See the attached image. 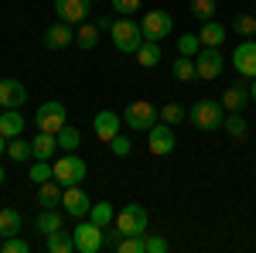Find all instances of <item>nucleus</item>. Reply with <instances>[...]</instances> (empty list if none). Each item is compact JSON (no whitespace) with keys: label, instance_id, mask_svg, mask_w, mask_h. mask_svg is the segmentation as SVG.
<instances>
[{"label":"nucleus","instance_id":"nucleus-49","mask_svg":"<svg viewBox=\"0 0 256 253\" xmlns=\"http://www.w3.org/2000/svg\"><path fill=\"white\" fill-rule=\"evenodd\" d=\"M253 14H256V7H253Z\"/></svg>","mask_w":256,"mask_h":253},{"label":"nucleus","instance_id":"nucleus-3","mask_svg":"<svg viewBox=\"0 0 256 253\" xmlns=\"http://www.w3.org/2000/svg\"><path fill=\"white\" fill-rule=\"evenodd\" d=\"M158 120H160V110L150 99H134V103L123 110V123H126L130 130H144V134H147Z\"/></svg>","mask_w":256,"mask_h":253},{"label":"nucleus","instance_id":"nucleus-23","mask_svg":"<svg viewBox=\"0 0 256 253\" xmlns=\"http://www.w3.org/2000/svg\"><path fill=\"white\" fill-rule=\"evenodd\" d=\"M160 59H164V52H160V41H147V38H144V45L137 48V62L144 65V69H154Z\"/></svg>","mask_w":256,"mask_h":253},{"label":"nucleus","instance_id":"nucleus-38","mask_svg":"<svg viewBox=\"0 0 256 253\" xmlns=\"http://www.w3.org/2000/svg\"><path fill=\"white\" fill-rule=\"evenodd\" d=\"M120 239H123V233H120L116 222H113V226H102V250H116Z\"/></svg>","mask_w":256,"mask_h":253},{"label":"nucleus","instance_id":"nucleus-46","mask_svg":"<svg viewBox=\"0 0 256 253\" xmlns=\"http://www.w3.org/2000/svg\"><path fill=\"white\" fill-rule=\"evenodd\" d=\"M4 178H7V171H4V168H0V185H4Z\"/></svg>","mask_w":256,"mask_h":253},{"label":"nucleus","instance_id":"nucleus-9","mask_svg":"<svg viewBox=\"0 0 256 253\" xmlns=\"http://www.w3.org/2000/svg\"><path fill=\"white\" fill-rule=\"evenodd\" d=\"M147 147H150V154H158V157L171 154V151L178 147L174 127H171V123H164V120H158V123L147 130Z\"/></svg>","mask_w":256,"mask_h":253},{"label":"nucleus","instance_id":"nucleus-13","mask_svg":"<svg viewBox=\"0 0 256 253\" xmlns=\"http://www.w3.org/2000/svg\"><path fill=\"white\" fill-rule=\"evenodd\" d=\"M28 103V89L18 79H0V106L4 110H20Z\"/></svg>","mask_w":256,"mask_h":253},{"label":"nucleus","instance_id":"nucleus-7","mask_svg":"<svg viewBox=\"0 0 256 253\" xmlns=\"http://www.w3.org/2000/svg\"><path fill=\"white\" fill-rule=\"evenodd\" d=\"M72 239H76V253H99L102 250V226L99 222H86L82 219L79 226L72 229Z\"/></svg>","mask_w":256,"mask_h":253},{"label":"nucleus","instance_id":"nucleus-26","mask_svg":"<svg viewBox=\"0 0 256 253\" xmlns=\"http://www.w3.org/2000/svg\"><path fill=\"white\" fill-rule=\"evenodd\" d=\"M20 233V212L18 209H0V236H18Z\"/></svg>","mask_w":256,"mask_h":253},{"label":"nucleus","instance_id":"nucleus-8","mask_svg":"<svg viewBox=\"0 0 256 253\" xmlns=\"http://www.w3.org/2000/svg\"><path fill=\"white\" fill-rule=\"evenodd\" d=\"M140 28H144V38H147V41L171 38V31H174V18H171L168 11H147L144 21H140Z\"/></svg>","mask_w":256,"mask_h":253},{"label":"nucleus","instance_id":"nucleus-19","mask_svg":"<svg viewBox=\"0 0 256 253\" xmlns=\"http://www.w3.org/2000/svg\"><path fill=\"white\" fill-rule=\"evenodd\" d=\"M55 151H58V137L38 130V134H34V140H31V154H34V161H52V157H55Z\"/></svg>","mask_w":256,"mask_h":253},{"label":"nucleus","instance_id":"nucleus-18","mask_svg":"<svg viewBox=\"0 0 256 253\" xmlns=\"http://www.w3.org/2000/svg\"><path fill=\"white\" fill-rule=\"evenodd\" d=\"M62 198H65V185L62 181H41L38 185V202H41V209H58L62 205Z\"/></svg>","mask_w":256,"mask_h":253},{"label":"nucleus","instance_id":"nucleus-33","mask_svg":"<svg viewBox=\"0 0 256 253\" xmlns=\"http://www.w3.org/2000/svg\"><path fill=\"white\" fill-rule=\"evenodd\" d=\"M28 178H31L34 185L52 181V178H55V164H48V161H34V164H31V171H28Z\"/></svg>","mask_w":256,"mask_h":253},{"label":"nucleus","instance_id":"nucleus-35","mask_svg":"<svg viewBox=\"0 0 256 253\" xmlns=\"http://www.w3.org/2000/svg\"><path fill=\"white\" fill-rule=\"evenodd\" d=\"M198 52H202V38L198 35H181L178 38V55H192L195 59Z\"/></svg>","mask_w":256,"mask_h":253},{"label":"nucleus","instance_id":"nucleus-47","mask_svg":"<svg viewBox=\"0 0 256 253\" xmlns=\"http://www.w3.org/2000/svg\"><path fill=\"white\" fill-rule=\"evenodd\" d=\"M0 246H4V236H0Z\"/></svg>","mask_w":256,"mask_h":253},{"label":"nucleus","instance_id":"nucleus-30","mask_svg":"<svg viewBox=\"0 0 256 253\" xmlns=\"http://www.w3.org/2000/svg\"><path fill=\"white\" fill-rule=\"evenodd\" d=\"M7 154H10V161H28L31 154V140H20V137H10L7 140Z\"/></svg>","mask_w":256,"mask_h":253},{"label":"nucleus","instance_id":"nucleus-41","mask_svg":"<svg viewBox=\"0 0 256 253\" xmlns=\"http://www.w3.org/2000/svg\"><path fill=\"white\" fill-rule=\"evenodd\" d=\"M110 4H113V11H116V14H123V18H130L134 11H140V7H144V0H110Z\"/></svg>","mask_w":256,"mask_h":253},{"label":"nucleus","instance_id":"nucleus-40","mask_svg":"<svg viewBox=\"0 0 256 253\" xmlns=\"http://www.w3.org/2000/svg\"><path fill=\"white\" fill-rule=\"evenodd\" d=\"M28 250H31V243L20 239V236H7L4 246H0V253H28Z\"/></svg>","mask_w":256,"mask_h":253},{"label":"nucleus","instance_id":"nucleus-16","mask_svg":"<svg viewBox=\"0 0 256 253\" xmlns=\"http://www.w3.org/2000/svg\"><path fill=\"white\" fill-rule=\"evenodd\" d=\"M120 123H123V120H120L113 110H99L96 117H92V134H96L99 140H106V144H110V140L120 134Z\"/></svg>","mask_w":256,"mask_h":253},{"label":"nucleus","instance_id":"nucleus-2","mask_svg":"<svg viewBox=\"0 0 256 253\" xmlns=\"http://www.w3.org/2000/svg\"><path fill=\"white\" fill-rule=\"evenodd\" d=\"M110 35H113L116 52H126V55H137V48L144 45V28L134 18H123V14H120V21H113Z\"/></svg>","mask_w":256,"mask_h":253},{"label":"nucleus","instance_id":"nucleus-42","mask_svg":"<svg viewBox=\"0 0 256 253\" xmlns=\"http://www.w3.org/2000/svg\"><path fill=\"white\" fill-rule=\"evenodd\" d=\"M144 243H147V253H168V239L164 236H144Z\"/></svg>","mask_w":256,"mask_h":253},{"label":"nucleus","instance_id":"nucleus-36","mask_svg":"<svg viewBox=\"0 0 256 253\" xmlns=\"http://www.w3.org/2000/svg\"><path fill=\"white\" fill-rule=\"evenodd\" d=\"M116 253H147V243H144V236H123Z\"/></svg>","mask_w":256,"mask_h":253},{"label":"nucleus","instance_id":"nucleus-12","mask_svg":"<svg viewBox=\"0 0 256 253\" xmlns=\"http://www.w3.org/2000/svg\"><path fill=\"white\" fill-rule=\"evenodd\" d=\"M232 65H236L239 76L256 79V38H250V41H242V45H236V52H232Z\"/></svg>","mask_w":256,"mask_h":253},{"label":"nucleus","instance_id":"nucleus-11","mask_svg":"<svg viewBox=\"0 0 256 253\" xmlns=\"http://www.w3.org/2000/svg\"><path fill=\"white\" fill-rule=\"evenodd\" d=\"M62 205H65V215H72V219H86L89 209H92V198L82 192V185H72V188H65Z\"/></svg>","mask_w":256,"mask_h":253},{"label":"nucleus","instance_id":"nucleus-10","mask_svg":"<svg viewBox=\"0 0 256 253\" xmlns=\"http://www.w3.org/2000/svg\"><path fill=\"white\" fill-rule=\"evenodd\" d=\"M195 69H198V79H218L222 69H226V55H222L218 48L202 45V52L195 55Z\"/></svg>","mask_w":256,"mask_h":253},{"label":"nucleus","instance_id":"nucleus-31","mask_svg":"<svg viewBox=\"0 0 256 253\" xmlns=\"http://www.w3.org/2000/svg\"><path fill=\"white\" fill-rule=\"evenodd\" d=\"M89 215H92V222H99V226H113V219H116V212H113L110 202H92Z\"/></svg>","mask_w":256,"mask_h":253},{"label":"nucleus","instance_id":"nucleus-25","mask_svg":"<svg viewBox=\"0 0 256 253\" xmlns=\"http://www.w3.org/2000/svg\"><path fill=\"white\" fill-rule=\"evenodd\" d=\"M55 137H58V151H62V154H72V151L82 144V134L76 130V127H68V123H65Z\"/></svg>","mask_w":256,"mask_h":253},{"label":"nucleus","instance_id":"nucleus-39","mask_svg":"<svg viewBox=\"0 0 256 253\" xmlns=\"http://www.w3.org/2000/svg\"><path fill=\"white\" fill-rule=\"evenodd\" d=\"M110 151H113L116 157H130V151H134V144H130V137L116 134L113 140H110Z\"/></svg>","mask_w":256,"mask_h":253},{"label":"nucleus","instance_id":"nucleus-14","mask_svg":"<svg viewBox=\"0 0 256 253\" xmlns=\"http://www.w3.org/2000/svg\"><path fill=\"white\" fill-rule=\"evenodd\" d=\"M89 7H92V0H55V14L65 24H82Z\"/></svg>","mask_w":256,"mask_h":253},{"label":"nucleus","instance_id":"nucleus-24","mask_svg":"<svg viewBox=\"0 0 256 253\" xmlns=\"http://www.w3.org/2000/svg\"><path fill=\"white\" fill-rule=\"evenodd\" d=\"M65 222H62V212L58 209H44V212L34 219V229H38L41 236H48V233H55V229H62Z\"/></svg>","mask_w":256,"mask_h":253},{"label":"nucleus","instance_id":"nucleus-5","mask_svg":"<svg viewBox=\"0 0 256 253\" xmlns=\"http://www.w3.org/2000/svg\"><path fill=\"white\" fill-rule=\"evenodd\" d=\"M113 222L120 226V233H123V236H147V209L137 205V202L123 205Z\"/></svg>","mask_w":256,"mask_h":253},{"label":"nucleus","instance_id":"nucleus-1","mask_svg":"<svg viewBox=\"0 0 256 253\" xmlns=\"http://www.w3.org/2000/svg\"><path fill=\"white\" fill-rule=\"evenodd\" d=\"M188 120L195 123L198 130L212 134V130H218L226 123V106H222V99H198L195 106L188 110Z\"/></svg>","mask_w":256,"mask_h":253},{"label":"nucleus","instance_id":"nucleus-28","mask_svg":"<svg viewBox=\"0 0 256 253\" xmlns=\"http://www.w3.org/2000/svg\"><path fill=\"white\" fill-rule=\"evenodd\" d=\"M174 79H181V82L198 79V69H195V59L192 55H178L174 59Z\"/></svg>","mask_w":256,"mask_h":253},{"label":"nucleus","instance_id":"nucleus-44","mask_svg":"<svg viewBox=\"0 0 256 253\" xmlns=\"http://www.w3.org/2000/svg\"><path fill=\"white\" fill-rule=\"evenodd\" d=\"M250 103H256V79H250Z\"/></svg>","mask_w":256,"mask_h":253},{"label":"nucleus","instance_id":"nucleus-45","mask_svg":"<svg viewBox=\"0 0 256 253\" xmlns=\"http://www.w3.org/2000/svg\"><path fill=\"white\" fill-rule=\"evenodd\" d=\"M0 154H7V137L0 134Z\"/></svg>","mask_w":256,"mask_h":253},{"label":"nucleus","instance_id":"nucleus-37","mask_svg":"<svg viewBox=\"0 0 256 253\" xmlns=\"http://www.w3.org/2000/svg\"><path fill=\"white\" fill-rule=\"evenodd\" d=\"M192 14H195L198 21H212V14H216V0H192Z\"/></svg>","mask_w":256,"mask_h":253},{"label":"nucleus","instance_id":"nucleus-43","mask_svg":"<svg viewBox=\"0 0 256 253\" xmlns=\"http://www.w3.org/2000/svg\"><path fill=\"white\" fill-rule=\"evenodd\" d=\"M113 21H116V18H113V14H102V18H99V24H96V28H99V31H110V28H113Z\"/></svg>","mask_w":256,"mask_h":253},{"label":"nucleus","instance_id":"nucleus-17","mask_svg":"<svg viewBox=\"0 0 256 253\" xmlns=\"http://www.w3.org/2000/svg\"><path fill=\"white\" fill-rule=\"evenodd\" d=\"M250 103V82H246V76L239 79V82H232L226 93H222V106H226V113H236V110H242Z\"/></svg>","mask_w":256,"mask_h":253},{"label":"nucleus","instance_id":"nucleus-20","mask_svg":"<svg viewBox=\"0 0 256 253\" xmlns=\"http://www.w3.org/2000/svg\"><path fill=\"white\" fill-rule=\"evenodd\" d=\"M226 35H229V31H226V24H218V21H202V35H198V38H202V45L218 48V45L226 41Z\"/></svg>","mask_w":256,"mask_h":253},{"label":"nucleus","instance_id":"nucleus-21","mask_svg":"<svg viewBox=\"0 0 256 253\" xmlns=\"http://www.w3.org/2000/svg\"><path fill=\"white\" fill-rule=\"evenodd\" d=\"M20 130H24L20 110H4V113H0V134L10 140V137H20Z\"/></svg>","mask_w":256,"mask_h":253},{"label":"nucleus","instance_id":"nucleus-32","mask_svg":"<svg viewBox=\"0 0 256 253\" xmlns=\"http://www.w3.org/2000/svg\"><path fill=\"white\" fill-rule=\"evenodd\" d=\"M76 45L86 48V52H89V48H96V45H99V28H96V24H82L79 35H76Z\"/></svg>","mask_w":256,"mask_h":253},{"label":"nucleus","instance_id":"nucleus-48","mask_svg":"<svg viewBox=\"0 0 256 253\" xmlns=\"http://www.w3.org/2000/svg\"><path fill=\"white\" fill-rule=\"evenodd\" d=\"M92 4H99V0H92Z\"/></svg>","mask_w":256,"mask_h":253},{"label":"nucleus","instance_id":"nucleus-34","mask_svg":"<svg viewBox=\"0 0 256 253\" xmlns=\"http://www.w3.org/2000/svg\"><path fill=\"white\" fill-rule=\"evenodd\" d=\"M160 120H164V123H171V127H178L181 120H188V110H184L181 103H168V106L160 110Z\"/></svg>","mask_w":256,"mask_h":253},{"label":"nucleus","instance_id":"nucleus-15","mask_svg":"<svg viewBox=\"0 0 256 253\" xmlns=\"http://www.w3.org/2000/svg\"><path fill=\"white\" fill-rule=\"evenodd\" d=\"M68 45H76V31H72V24H52L48 31H44V48H52V52H62V48H68Z\"/></svg>","mask_w":256,"mask_h":253},{"label":"nucleus","instance_id":"nucleus-29","mask_svg":"<svg viewBox=\"0 0 256 253\" xmlns=\"http://www.w3.org/2000/svg\"><path fill=\"white\" fill-rule=\"evenodd\" d=\"M232 31L242 38H256V14H236L232 18Z\"/></svg>","mask_w":256,"mask_h":253},{"label":"nucleus","instance_id":"nucleus-27","mask_svg":"<svg viewBox=\"0 0 256 253\" xmlns=\"http://www.w3.org/2000/svg\"><path fill=\"white\" fill-rule=\"evenodd\" d=\"M222 127L229 130V137H232V140H242V137H246V130H250V123H246V117H242V110L226 113V123H222Z\"/></svg>","mask_w":256,"mask_h":253},{"label":"nucleus","instance_id":"nucleus-22","mask_svg":"<svg viewBox=\"0 0 256 253\" xmlns=\"http://www.w3.org/2000/svg\"><path fill=\"white\" fill-rule=\"evenodd\" d=\"M44 239H48V243H44L48 253H72L76 250V239H72V233H65V226L55 229V233H48Z\"/></svg>","mask_w":256,"mask_h":253},{"label":"nucleus","instance_id":"nucleus-4","mask_svg":"<svg viewBox=\"0 0 256 253\" xmlns=\"http://www.w3.org/2000/svg\"><path fill=\"white\" fill-rule=\"evenodd\" d=\"M86 175H89V164H86L76 151H72V154H62L58 161H55V181H62L65 188L82 185V181H86Z\"/></svg>","mask_w":256,"mask_h":253},{"label":"nucleus","instance_id":"nucleus-6","mask_svg":"<svg viewBox=\"0 0 256 253\" xmlns=\"http://www.w3.org/2000/svg\"><path fill=\"white\" fill-rule=\"evenodd\" d=\"M65 120H68V113H65V103H58V99H48V103H41V106H38V117H34V123H38V130H44V134H58L62 127H65Z\"/></svg>","mask_w":256,"mask_h":253}]
</instances>
